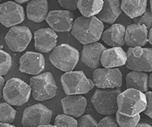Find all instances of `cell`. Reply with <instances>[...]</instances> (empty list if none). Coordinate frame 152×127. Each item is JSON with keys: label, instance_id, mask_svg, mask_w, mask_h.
<instances>
[{"label": "cell", "instance_id": "obj_1", "mask_svg": "<svg viewBox=\"0 0 152 127\" xmlns=\"http://www.w3.org/2000/svg\"><path fill=\"white\" fill-rule=\"evenodd\" d=\"M104 28V24L98 18L81 16L74 21L72 34L78 42L85 45L98 41L101 38Z\"/></svg>", "mask_w": 152, "mask_h": 127}, {"label": "cell", "instance_id": "obj_2", "mask_svg": "<svg viewBox=\"0 0 152 127\" xmlns=\"http://www.w3.org/2000/svg\"><path fill=\"white\" fill-rule=\"evenodd\" d=\"M118 110L122 114L134 117L144 111L147 105L146 95L141 91L128 88L117 97Z\"/></svg>", "mask_w": 152, "mask_h": 127}, {"label": "cell", "instance_id": "obj_3", "mask_svg": "<svg viewBox=\"0 0 152 127\" xmlns=\"http://www.w3.org/2000/svg\"><path fill=\"white\" fill-rule=\"evenodd\" d=\"M79 56L78 50L69 44H62L51 51L50 60L56 68L66 72L72 71L75 68Z\"/></svg>", "mask_w": 152, "mask_h": 127}, {"label": "cell", "instance_id": "obj_4", "mask_svg": "<svg viewBox=\"0 0 152 127\" xmlns=\"http://www.w3.org/2000/svg\"><path fill=\"white\" fill-rule=\"evenodd\" d=\"M32 96L36 101L52 99L56 95L58 87L54 77L50 72L38 74L30 79Z\"/></svg>", "mask_w": 152, "mask_h": 127}, {"label": "cell", "instance_id": "obj_5", "mask_svg": "<svg viewBox=\"0 0 152 127\" xmlns=\"http://www.w3.org/2000/svg\"><path fill=\"white\" fill-rule=\"evenodd\" d=\"M121 93L119 88H99L91 97V104L97 113L102 115H113L118 110L117 97Z\"/></svg>", "mask_w": 152, "mask_h": 127}, {"label": "cell", "instance_id": "obj_6", "mask_svg": "<svg viewBox=\"0 0 152 127\" xmlns=\"http://www.w3.org/2000/svg\"><path fill=\"white\" fill-rule=\"evenodd\" d=\"M61 83L67 95L84 94L94 87V83L82 71H70L61 76Z\"/></svg>", "mask_w": 152, "mask_h": 127}, {"label": "cell", "instance_id": "obj_7", "mask_svg": "<svg viewBox=\"0 0 152 127\" xmlns=\"http://www.w3.org/2000/svg\"><path fill=\"white\" fill-rule=\"evenodd\" d=\"M31 94V86L18 78L9 79L3 89L5 102L14 106H22L29 100Z\"/></svg>", "mask_w": 152, "mask_h": 127}, {"label": "cell", "instance_id": "obj_8", "mask_svg": "<svg viewBox=\"0 0 152 127\" xmlns=\"http://www.w3.org/2000/svg\"><path fill=\"white\" fill-rule=\"evenodd\" d=\"M126 67L132 71L152 72V49L142 47L127 50Z\"/></svg>", "mask_w": 152, "mask_h": 127}, {"label": "cell", "instance_id": "obj_9", "mask_svg": "<svg viewBox=\"0 0 152 127\" xmlns=\"http://www.w3.org/2000/svg\"><path fill=\"white\" fill-rule=\"evenodd\" d=\"M53 112L41 104L32 105L25 108L23 112L22 126L25 127L41 126L50 124Z\"/></svg>", "mask_w": 152, "mask_h": 127}, {"label": "cell", "instance_id": "obj_10", "mask_svg": "<svg viewBox=\"0 0 152 127\" xmlns=\"http://www.w3.org/2000/svg\"><path fill=\"white\" fill-rule=\"evenodd\" d=\"M93 82L99 88H120L123 83L121 71L116 68H97L93 72Z\"/></svg>", "mask_w": 152, "mask_h": 127}, {"label": "cell", "instance_id": "obj_11", "mask_svg": "<svg viewBox=\"0 0 152 127\" xmlns=\"http://www.w3.org/2000/svg\"><path fill=\"white\" fill-rule=\"evenodd\" d=\"M32 39L31 30L26 26H12L5 37L9 49L21 53L26 50Z\"/></svg>", "mask_w": 152, "mask_h": 127}, {"label": "cell", "instance_id": "obj_12", "mask_svg": "<svg viewBox=\"0 0 152 127\" xmlns=\"http://www.w3.org/2000/svg\"><path fill=\"white\" fill-rule=\"evenodd\" d=\"M25 18L24 8L15 2L0 4V23L6 28L21 24Z\"/></svg>", "mask_w": 152, "mask_h": 127}, {"label": "cell", "instance_id": "obj_13", "mask_svg": "<svg viewBox=\"0 0 152 127\" xmlns=\"http://www.w3.org/2000/svg\"><path fill=\"white\" fill-rule=\"evenodd\" d=\"M46 21L55 31L68 32L72 29L74 15L69 10H53L48 13Z\"/></svg>", "mask_w": 152, "mask_h": 127}, {"label": "cell", "instance_id": "obj_14", "mask_svg": "<svg viewBox=\"0 0 152 127\" xmlns=\"http://www.w3.org/2000/svg\"><path fill=\"white\" fill-rule=\"evenodd\" d=\"M19 70L29 75H38L45 69V59L40 53L26 52L20 58Z\"/></svg>", "mask_w": 152, "mask_h": 127}, {"label": "cell", "instance_id": "obj_15", "mask_svg": "<svg viewBox=\"0 0 152 127\" xmlns=\"http://www.w3.org/2000/svg\"><path fill=\"white\" fill-rule=\"evenodd\" d=\"M34 48L40 53H50L56 46L58 35L51 28H41L34 32Z\"/></svg>", "mask_w": 152, "mask_h": 127}, {"label": "cell", "instance_id": "obj_16", "mask_svg": "<svg viewBox=\"0 0 152 127\" xmlns=\"http://www.w3.org/2000/svg\"><path fill=\"white\" fill-rule=\"evenodd\" d=\"M106 49V47L97 41L85 44L81 52V62L88 68L96 69L100 65H101L100 59L102 53Z\"/></svg>", "mask_w": 152, "mask_h": 127}, {"label": "cell", "instance_id": "obj_17", "mask_svg": "<svg viewBox=\"0 0 152 127\" xmlns=\"http://www.w3.org/2000/svg\"><path fill=\"white\" fill-rule=\"evenodd\" d=\"M148 28L144 25L134 23L126 28L125 44L129 47H143L148 42Z\"/></svg>", "mask_w": 152, "mask_h": 127}, {"label": "cell", "instance_id": "obj_18", "mask_svg": "<svg viewBox=\"0 0 152 127\" xmlns=\"http://www.w3.org/2000/svg\"><path fill=\"white\" fill-rule=\"evenodd\" d=\"M62 110L65 114L74 118H78L83 115L87 107V99L78 94L68 95L61 101Z\"/></svg>", "mask_w": 152, "mask_h": 127}, {"label": "cell", "instance_id": "obj_19", "mask_svg": "<svg viewBox=\"0 0 152 127\" xmlns=\"http://www.w3.org/2000/svg\"><path fill=\"white\" fill-rule=\"evenodd\" d=\"M127 53L120 47H112L104 51L100 63L104 68H116L126 65Z\"/></svg>", "mask_w": 152, "mask_h": 127}, {"label": "cell", "instance_id": "obj_20", "mask_svg": "<svg viewBox=\"0 0 152 127\" xmlns=\"http://www.w3.org/2000/svg\"><path fill=\"white\" fill-rule=\"evenodd\" d=\"M126 28L120 24H114L103 32L101 39L107 45L112 47H123L125 44Z\"/></svg>", "mask_w": 152, "mask_h": 127}, {"label": "cell", "instance_id": "obj_21", "mask_svg": "<svg viewBox=\"0 0 152 127\" xmlns=\"http://www.w3.org/2000/svg\"><path fill=\"white\" fill-rule=\"evenodd\" d=\"M27 17L36 23L46 20L48 15V2L47 0H31L27 5Z\"/></svg>", "mask_w": 152, "mask_h": 127}, {"label": "cell", "instance_id": "obj_22", "mask_svg": "<svg viewBox=\"0 0 152 127\" xmlns=\"http://www.w3.org/2000/svg\"><path fill=\"white\" fill-rule=\"evenodd\" d=\"M121 2L119 0H105L98 14L99 19L107 24H113L122 13Z\"/></svg>", "mask_w": 152, "mask_h": 127}, {"label": "cell", "instance_id": "obj_23", "mask_svg": "<svg viewBox=\"0 0 152 127\" xmlns=\"http://www.w3.org/2000/svg\"><path fill=\"white\" fill-rule=\"evenodd\" d=\"M126 83L127 88H134L142 92H147L148 90V75L145 72H130L126 77Z\"/></svg>", "mask_w": 152, "mask_h": 127}, {"label": "cell", "instance_id": "obj_24", "mask_svg": "<svg viewBox=\"0 0 152 127\" xmlns=\"http://www.w3.org/2000/svg\"><path fill=\"white\" fill-rule=\"evenodd\" d=\"M121 9L130 18L144 14L147 9V0H122Z\"/></svg>", "mask_w": 152, "mask_h": 127}, {"label": "cell", "instance_id": "obj_25", "mask_svg": "<svg viewBox=\"0 0 152 127\" xmlns=\"http://www.w3.org/2000/svg\"><path fill=\"white\" fill-rule=\"evenodd\" d=\"M104 2V0H78V9L85 17L97 15L102 9Z\"/></svg>", "mask_w": 152, "mask_h": 127}, {"label": "cell", "instance_id": "obj_26", "mask_svg": "<svg viewBox=\"0 0 152 127\" xmlns=\"http://www.w3.org/2000/svg\"><path fill=\"white\" fill-rule=\"evenodd\" d=\"M17 111L6 103L0 104V123H11L15 120Z\"/></svg>", "mask_w": 152, "mask_h": 127}, {"label": "cell", "instance_id": "obj_27", "mask_svg": "<svg viewBox=\"0 0 152 127\" xmlns=\"http://www.w3.org/2000/svg\"><path fill=\"white\" fill-rule=\"evenodd\" d=\"M140 114H137L134 117H129L126 115L122 114L119 112L116 111V119L119 126L121 127H134L136 126L140 120Z\"/></svg>", "mask_w": 152, "mask_h": 127}, {"label": "cell", "instance_id": "obj_28", "mask_svg": "<svg viewBox=\"0 0 152 127\" xmlns=\"http://www.w3.org/2000/svg\"><path fill=\"white\" fill-rule=\"evenodd\" d=\"M54 125L59 127H76L78 126V121L73 117L64 113L56 117Z\"/></svg>", "mask_w": 152, "mask_h": 127}, {"label": "cell", "instance_id": "obj_29", "mask_svg": "<svg viewBox=\"0 0 152 127\" xmlns=\"http://www.w3.org/2000/svg\"><path fill=\"white\" fill-rule=\"evenodd\" d=\"M12 57L8 53L0 49V75L8 73L12 66Z\"/></svg>", "mask_w": 152, "mask_h": 127}, {"label": "cell", "instance_id": "obj_30", "mask_svg": "<svg viewBox=\"0 0 152 127\" xmlns=\"http://www.w3.org/2000/svg\"><path fill=\"white\" fill-rule=\"evenodd\" d=\"M133 22L144 25L148 30H150L152 28V11L151 9H146L142 15L133 18Z\"/></svg>", "mask_w": 152, "mask_h": 127}, {"label": "cell", "instance_id": "obj_31", "mask_svg": "<svg viewBox=\"0 0 152 127\" xmlns=\"http://www.w3.org/2000/svg\"><path fill=\"white\" fill-rule=\"evenodd\" d=\"M78 126L80 127H96L98 126V123L90 114H86L78 117Z\"/></svg>", "mask_w": 152, "mask_h": 127}, {"label": "cell", "instance_id": "obj_32", "mask_svg": "<svg viewBox=\"0 0 152 127\" xmlns=\"http://www.w3.org/2000/svg\"><path fill=\"white\" fill-rule=\"evenodd\" d=\"M100 127H116L119 126L116 117L113 115H107V117L103 118L98 123Z\"/></svg>", "mask_w": 152, "mask_h": 127}, {"label": "cell", "instance_id": "obj_33", "mask_svg": "<svg viewBox=\"0 0 152 127\" xmlns=\"http://www.w3.org/2000/svg\"><path fill=\"white\" fill-rule=\"evenodd\" d=\"M78 0H58L59 5L69 11H75L78 9Z\"/></svg>", "mask_w": 152, "mask_h": 127}, {"label": "cell", "instance_id": "obj_34", "mask_svg": "<svg viewBox=\"0 0 152 127\" xmlns=\"http://www.w3.org/2000/svg\"><path fill=\"white\" fill-rule=\"evenodd\" d=\"M145 95L147 99V105L144 110V113L152 119V92L147 91L145 92Z\"/></svg>", "mask_w": 152, "mask_h": 127}, {"label": "cell", "instance_id": "obj_35", "mask_svg": "<svg viewBox=\"0 0 152 127\" xmlns=\"http://www.w3.org/2000/svg\"><path fill=\"white\" fill-rule=\"evenodd\" d=\"M5 79L2 77V75H0V98L3 97V89L5 87Z\"/></svg>", "mask_w": 152, "mask_h": 127}, {"label": "cell", "instance_id": "obj_36", "mask_svg": "<svg viewBox=\"0 0 152 127\" xmlns=\"http://www.w3.org/2000/svg\"><path fill=\"white\" fill-rule=\"evenodd\" d=\"M148 40L149 43L152 45V28L149 30L148 36Z\"/></svg>", "mask_w": 152, "mask_h": 127}, {"label": "cell", "instance_id": "obj_37", "mask_svg": "<svg viewBox=\"0 0 152 127\" xmlns=\"http://www.w3.org/2000/svg\"><path fill=\"white\" fill-rule=\"evenodd\" d=\"M137 127H151V126L148 123H138L136 125Z\"/></svg>", "mask_w": 152, "mask_h": 127}, {"label": "cell", "instance_id": "obj_38", "mask_svg": "<svg viewBox=\"0 0 152 127\" xmlns=\"http://www.w3.org/2000/svg\"><path fill=\"white\" fill-rule=\"evenodd\" d=\"M15 126L11 125L10 123H0V127H15Z\"/></svg>", "mask_w": 152, "mask_h": 127}, {"label": "cell", "instance_id": "obj_39", "mask_svg": "<svg viewBox=\"0 0 152 127\" xmlns=\"http://www.w3.org/2000/svg\"><path fill=\"white\" fill-rule=\"evenodd\" d=\"M148 87L152 89V72L148 76Z\"/></svg>", "mask_w": 152, "mask_h": 127}, {"label": "cell", "instance_id": "obj_40", "mask_svg": "<svg viewBox=\"0 0 152 127\" xmlns=\"http://www.w3.org/2000/svg\"><path fill=\"white\" fill-rule=\"evenodd\" d=\"M15 1L19 4H22V3H24V2H29V1H31V0H15Z\"/></svg>", "mask_w": 152, "mask_h": 127}, {"label": "cell", "instance_id": "obj_41", "mask_svg": "<svg viewBox=\"0 0 152 127\" xmlns=\"http://www.w3.org/2000/svg\"><path fill=\"white\" fill-rule=\"evenodd\" d=\"M150 2H151V10L152 11V0H150Z\"/></svg>", "mask_w": 152, "mask_h": 127}]
</instances>
